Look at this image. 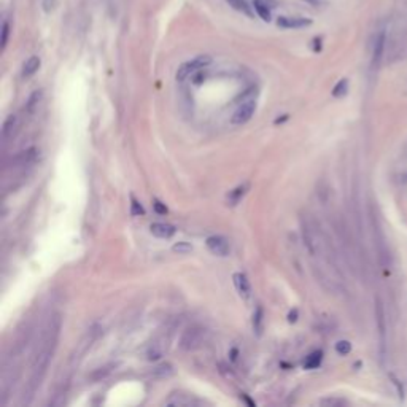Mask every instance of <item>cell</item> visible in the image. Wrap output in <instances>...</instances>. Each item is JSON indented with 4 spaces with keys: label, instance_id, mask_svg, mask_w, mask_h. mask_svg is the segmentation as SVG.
Listing matches in <instances>:
<instances>
[{
    "label": "cell",
    "instance_id": "1",
    "mask_svg": "<svg viewBox=\"0 0 407 407\" xmlns=\"http://www.w3.org/2000/svg\"><path fill=\"white\" fill-rule=\"evenodd\" d=\"M61 316L59 315H53L48 325L45 326V331L41 334V339L38 342L37 352L34 355L32 361V374L31 379L27 383V396L32 399L34 393L37 388L41 385L43 377L47 374V369L50 366V363L53 359V355L56 352L57 341H59V334H61Z\"/></svg>",
    "mask_w": 407,
    "mask_h": 407
},
{
    "label": "cell",
    "instance_id": "2",
    "mask_svg": "<svg viewBox=\"0 0 407 407\" xmlns=\"http://www.w3.org/2000/svg\"><path fill=\"white\" fill-rule=\"evenodd\" d=\"M206 341V329L200 326H191L188 328L180 339V348L185 352H193L202 345Z\"/></svg>",
    "mask_w": 407,
    "mask_h": 407
},
{
    "label": "cell",
    "instance_id": "3",
    "mask_svg": "<svg viewBox=\"0 0 407 407\" xmlns=\"http://www.w3.org/2000/svg\"><path fill=\"white\" fill-rule=\"evenodd\" d=\"M374 226V239H375V246H377V253H379V261L383 267H388L391 264V255L388 252V245H387V239L382 228L379 226V221L377 218L372 221Z\"/></svg>",
    "mask_w": 407,
    "mask_h": 407
},
{
    "label": "cell",
    "instance_id": "4",
    "mask_svg": "<svg viewBox=\"0 0 407 407\" xmlns=\"http://www.w3.org/2000/svg\"><path fill=\"white\" fill-rule=\"evenodd\" d=\"M210 62H212L210 56H199V57H196V59H193L190 62H185L177 72V80L178 81H185L188 77H193L194 74H197L200 69L207 67Z\"/></svg>",
    "mask_w": 407,
    "mask_h": 407
},
{
    "label": "cell",
    "instance_id": "5",
    "mask_svg": "<svg viewBox=\"0 0 407 407\" xmlns=\"http://www.w3.org/2000/svg\"><path fill=\"white\" fill-rule=\"evenodd\" d=\"M255 110H256V99L242 102L234 111V115L231 116V123L234 126H242L245 123H248L252 120V116L255 115Z\"/></svg>",
    "mask_w": 407,
    "mask_h": 407
},
{
    "label": "cell",
    "instance_id": "6",
    "mask_svg": "<svg viewBox=\"0 0 407 407\" xmlns=\"http://www.w3.org/2000/svg\"><path fill=\"white\" fill-rule=\"evenodd\" d=\"M385 45H387V32H385V29H380V31L375 34L374 47H372V67L374 69H379L383 59Z\"/></svg>",
    "mask_w": 407,
    "mask_h": 407
},
{
    "label": "cell",
    "instance_id": "7",
    "mask_svg": "<svg viewBox=\"0 0 407 407\" xmlns=\"http://www.w3.org/2000/svg\"><path fill=\"white\" fill-rule=\"evenodd\" d=\"M206 245H207V248L216 255V256H228L229 252H231V246L228 243V240L221 236H212L206 240Z\"/></svg>",
    "mask_w": 407,
    "mask_h": 407
},
{
    "label": "cell",
    "instance_id": "8",
    "mask_svg": "<svg viewBox=\"0 0 407 407\" xmlns=\"http://www.w3.org/2000/svg\"><path fill=\"white\" fill-rule=\"evenodd\" d=\"M312 24V19L309 18H288V16H280L277 19V26L282 29H302Z\"/></svg>",
    "mask_w": 407,
    "mask_h": 407
},
{
    "label": "cell",
    "instance_id": "9",
    "mask_svg": "<svg viewBox=\"0 0 407 407\" xmlns=\"http://www.w3.org/2000/svg\"><path fill=\"white\" fill-rule=\"evenodd\" d=\"M166 405H178V407H185V405H197L200 404L197 399H194L190 395H183V393H172L166 401Z\"/></svg>",
    "mask_w": 407,
    "mask_h": 407
},
{
    "label": "cell",
    "instance_id": "10",
    "mask_svg": "<svg viewBox=\"0 0 407 407\" xmlns=\"http://www.w3.org/2000/svg\"><path fill=\"white\" fill-rule=\"evenodd\" d=\"M150 231H151V234L157 239H170L177 232L175 226L167 224V223H153L150 226Z\"/></svg>",
    "mask_w": 407,
    "mask_h": 407
},
{
    "label": "cell",
    "instance_id": "11",
    "mask_svg": "<svg viewBox=\"0 0 407 407\" xmlns=\"http://www.w3.org/2000/svg\"><path fill=\"white\" fill-rule=\"evenodd\" d=\"M232 279H234V285L237 288L239 295L243 299H248L250 295H252V288H250V282H248V279H246V275L237 272V274H234V277H232Z\"/></svg>",
    "mask_w": 407,
    "mask_h": 407
},
{
    "label": "cell",
    "instance_id": "12",
    "mask_svg": "<svg viewBox=\"0 0 407 407\" xmlns=\"http://www.w3.org/2000/svg\"><path fill=\"white\" fill-rule=\"evenodd\" d=\"M35 157H37V150L35 148H29V150L19 153L18 156H14L13 164L14 166H29L31 163L35 161Z\"/></svg>",
    "mask_w": 407,
    "mask_h": 407
},
{
    "label": "cell",
    "instance_id": "13",
    "mask_svg": "<svg viewBox=\"0 0 407 407\" xmlns=\"http://www.w3.org/2000/svg\"><path fill=\"white\" fill-rule=\"evenodd\" d=\"M166 348H167V345H166L163 341H157V342L151 344V345L148 347V350H147V358H148L150 361H157L159 358H161V356L164 355Z\"/></svg>",
    "mask_w": 407,
    "mask_h": 407
},
{
    "label": "cell",
    "instance_id": "14",
    "mask_svg": "<svg viewBox=\"0 0 407 407\" xmlns=\"http://www.w3.org/2000/svg\"><path fill=\"white\" fill-rule=\"evenodd\" d=\"M38 69H40V57H37V56L29 57L24 64V67H22V77L24 78L32 77Z\"/></svg>",
    "mask_w": 407,
    "mask_h": 407
},
{
    "label": "cell",
    "instance_id": "15",
    "mask_svg": "<svg viewBox=\"0 0 407 407\" xmlns=\"http://www.w3.org/2000/svg\"><path fill=\"white\" fill-rule=\"evenodd\" d=\"M41 97H43V91H41V89L34 91V93L31 94V97H29L27 102H26V111H27V113H34L35 108H37L38 104H40Z\"/></svg>",
    "mask_w": 407,
    "mask_h": 407
},
{
    "label": "cell",
    "instance_id": "16",
    "mask_svg": "<svg viewBox=\"0 0 407 407\" xmlns=\"http://www.w3.org/2000/svg\"><path fill=\"white\" fill-rule=\"evenodd\" d=\"M16 124H18L16 115H10L8 118L5 120V123H4V129H2V135H4L5 140H7L10 135H13L14 129H16Z\"/></svg>",
    "mask_w": 407,
    "mask_h": 407
},
{
    "label": "cell",
    "instance_id": "17",
    "mask_svg": "<svg viewBox=\"0 0 407 407\" xmlns=\"http://www.w3.org/2000/svg\"><path fill=\"white\" fill-rule=\"evenodd\" d=\"M322 359H323V352H313L307 356V359H305L304 363V368L305 369H315L318 368L320 365H322Z\"/></svg>",
    "mask_w": 407,
    "mask_h": 407
},
{
    "label": "cell",
    "instance_id": "18",
    "mask_svg": "<svg viewBox=\"0 0 407 407\" xmlns=\"http://www.w3.org/2000/svg\"><path fill=\"white\" fill-rule=\"evenodd\" d=\"M253 7H255V11L258 13V16H259L261 19L266 21V22L270 21V11H269L267 5L263 2V0H255V2H253Z\"/></svg>",
    "mask_w": 407,
    "mask_h": 407
},
{
    "label": "cell",
    "instance_id": "19",
    "mask_svg": "<svg viewBox=\"0 0 407 407\" xmlns=\"http://www.w3.org/2000/svg\"><path fill=\"white\" fill-rule=\"evenodd\" d=\"M173 372H175V369H173L170 363H163V365H159L157 368L153 369V375L161 377V379H164V377H170Z\"/></svg>",
    "mask_w": 407,
    "mask_h": 407
},
{
    "label": "cell",
    "instance_id": "20",
    "mask_svg": "<svg viewBox=\"0 0 407 407\" xmlns=\"http://www.w3.org/2000/svg\"><path fill=\"white\" fill-rule=\"evenodd\" d=\"M263 316H264L263 307H258L255 315H253V329H255V332L258 334V336L261 334V329H263Z\"/></svg>",
    "mask_w": 407,
    "mask_h": 407
},
{
    "label": "cell",
    "instance_id": "21",
    "mask_svg": "<svg viewBox=\"0 0 407 407\" xmlns=\"http://www.w3.org/2000/svg\"><path fill=\"white\" fill-rule=\"evenodd\" d=\"M226 2L234 8V10H237V11H242V13H245V14H252V11H250V8L246 7V4L243 2V0H226Z\"/></svg>",
    "mask_w": 407,
    "mask_h": 407
},
{
    "label": "cell",
    "instance_id": "22",
    "mask_svg": "<svg viewBox=\"0 0 407 407\" xmlns=\"http://www.w3.org/2000/svg\"><path fill=\"white\" fill-rule=\"evenodd\" d=\"M347 89H348V80H341L337 84H336V88L332 89V96L334 97H342L347 94Z\"/></svg>",
    "mask_w": 407,
    "mask_h": 407
},
{
    "label": "cell",
    "instance_id": "23",
    "mask_svg": "<svg viewBox=\"0 0 407 407\" xmlns=\"http://www.w3.org/2000/svg\"><path fill=\"white\" fill-rule=\"evenodd\" d=\"M245 193H246V185L239 186V188H236L234 191H231V194H229L228 197H229V200L232 202V206H234V204H237V202L240 200V197H242Z\"/></svg>",
    "mask_w": 407,
    "mask_h": 407
},
{
    "label": "cell",
    "instance_id": "24",
    "mask_svg": "<svg viewBox=\"0 0 407 407\" xmlns=\"http://www.w3.org/2000/svg\"><path fill=\"white\" fill-rule=\"evenodd\" d=\"M172 250L177 252V253H182V255H186V253L193 252V245L188 243V242H178V243H175L172 246Z\"/></svg>",
    "mask_w": 407,
    "mask_h": 407
},
{
    "label": "cell",
    "instance_id": "25",
    "mask_svg": "<svg viewBox=\"0 0 407 407\" xmlns=\"http://www.w3.org/2000/svg\"><path fill=\"white\" fill-rule=\"evenodd\" d=\"M336 352L339 355H348L352 352V344L348 342V341H339L336 344Z\"/></svg>",
    "mask_w": 407,
    "mask_h": 407
},
{
    "label": "cell",
    "instance_id": "26",
    "mask_svg": "<svg viewBox=\"0 0 407 407\" xmlns=\"http://www.w3.org/2000/svg\"><path fill=\"white\" fill-rule=\"evenodd\" d=\"M322 405H345L347 402L344 399H336V398H328V399H322L320 401Z\"/></svg>",
    "mask_w": 407,
    "mask_h": 407
},
{
    "label": "cell",
    "instance_id": "27",
    "mask_svg": "<svg viewBox=\"0 0 407 407\" xmlns=\"http://www.w3.org/2000/svg\"><path fill=\"white\" fill-rule=\"evenodd\" d=\"M130 207H132V209H130V213H132L134 216H137V215H143V213H145L143 207L140 206V204H139L134 197H132V204H130Z\"/></svg>",
    "mask_w": 407,
    "mask_h": 407
},
{
    "label": "cell",
    "instance_id": "28",
    "mask_svg": "<svg viewBox=\"0 0 407 407\" xmlns=\"http://www.w3.org/2000/svg\"><path fill=\"white\" fill-rule=\"evenodd\" d=\"M153 207H154L156 213H159V215H166V213H167V207L164 206V204H163L161 200L154 199V200H153Z\"/></svg>",
    "mask_w": 407,
    "mask_h": 407
},
{
    "label": "cell",
    "instance_id": "29",
    "mask_svg": "<svg viewBox=\"0 0 407 407\" xmlns=\"http://www.w3.org/2000/svg\"><path fill=\"white\" fill-rule=\"evenodd\" d=\"M43 10H45L47 13H51L54 8H56V5H57V0H43Z\"/></svg>",
    "mask_w": 407,
    "mask_h": 407
},
{
    "label": "cell",
    "instance_id": "30",
    "mask_svg": "<svg viewBox=\"0 0 407 407\" xmlns=\"http://www.w3.org/2000/svg\"><path fill=\"white\" fill-rule=\"evenodd\" d=\"M107 374H108V369H107V368H104V369L100 368V369H97V371L91 375V379L97 382V380H100V379H104V377H105Z\"/></svg>",
    "mask_w": 407,
    "mask_h": 407
},
{
    "label": "cell",
    "instance_id": "31",
    "mask_svg": "<svg viewBox=\"0 0 407 407\" xmlns=\"http://www.w3.org/2000/svg\"><path fill=\"white\" fill-rule=\"evenodd\" d=\"M8 34H10V26H8V22H4V31H2V50H5V47H7Z\"/></svg>",
    "mask_w": 407,
    "mask_h": 407
},
{
    "label": "cell",
    "instance_id": "32",
    "mask_svg": "<svg viewBox=\"0 0 407 407\" xmlns=\"http://www.w3.org/2000/svg\"><path fill=\"white\" fill-rule=\"evenodd\" d=\"M296 320H298V310L289 312V315H288V322H289V323H295Z\"/></svg>",
    "mask_w": 407,
    "mask_h": 407
}]
</instances>
